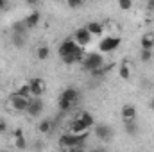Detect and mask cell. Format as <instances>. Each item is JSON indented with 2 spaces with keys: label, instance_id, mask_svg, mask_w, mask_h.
Here are the masks:
<instances>
[{
  "label": "cell",
  "instance_id": "1",
  "mask_svg": "<svg viewBox=\"0 0 154 152\" xmlns=\"http://www.w3.org/2000/svg\"><path fill=\"white\" fill-rule=\"evenodd\" d=\"M81 65H82V68H84L86 72H90V70L99 68V66H102V65H104V56H102V54H99V52H88V54L82 57Z\"/></svg>",
  "mask_w": 154,
  "mask_h": 152
},
{
  "label": "cell",
  "instance_id": "2",
  "mask_svg": "<svg viewBox=\"0 0 154 152\" xmlns=\"http://www.w3.org/2000/svg\"><path fill=\"white\" fill-rule=\"evenodd\" d=\"M29 100H31V99H23V97H20L18 93H13L11 99H9V102H11V106H13V109H14L16 113H27Z\"/></svg>",
  "mask_w": 154,
  "mask_h": 152
},
{
  "label": "cell",
  "instance_id": "3",
  "mask_svg": "<svg viewBox=\"0 0 154 152\" xmlns=\"http://www.w3.org/2000/svg\"><path fill=\"white\" fill-rule=\"evenodd\" d=\"M120 43H122L120 38H116V36H108V38H104L99 43V50H100V52H115L116 48L120 47Z\"/></svg>",
  "mask_w": 154,
  "mask_h": 152
},
{
  "label": "cell",
  "instance_id": "4",
  "mask_svg": "<svg viewBox=\"0 0 154 152\" xmlns=\"http://www.w3.org/2000/svg\"><path fill=\"white\" fill-rule=\"evenodd\" d=\"M86 56V50H84V47H81V45H77V48L72 52V54H68V56H65V57H61V61L65 63V65H75V63H81L82 61V57Z\"/></svg>",
  "mask_w": 154,
  "mask_h": 152
},
{
  "label": "cell",
  "instance_id": "5",
  "mask_svg": "<svg viewBox=\"0 0 154 152\" xmlns=\"http://www.w3.org/2000/svg\"><path fill=\"white\" fill-rule=\"evenodd\" d=\"M93 132H95V138H99L100 141H109L113 138V129L109 125H106V123L95 125V131Z\"/></svg>",
  "mask_w": 154,
  "mask_h": 152
},
{
  "label": "cell",
  "instance_id": "6",
  "mask_svg": "<svg viewBox=\"0 0 154 152\" xmlns=\"http://www.w3.org/2000/svg\"><path fill=\"white\" fill-rule=\"evenodd\" d=\"M41 113H43V100H41L39 97H31L29 108H27V114L32 116V118H36V116H39Z\"/></svg>",
  "mask_w": 154,
  "mask_h": 152
},
{
  "label": "cell",
  "instance_id": "7",
  "mask_svg": "<svg viewBox=\"0 0 154 152\" xmlns=\"http://www.w3.org/2000/svg\"><path fill=\"white\" fill-rule=\"evenodd\" d=\"M29 86H31L32 97H41L43 91H45V88H47V84H45V81H43L41 77H32V79H29Z\"/></svg>",
  "mask_w": 154,
  "mask_h": 152
},
{
  "label": "cell",
  "instance_id": "8",
  "mask_svg": "<svg viewBox=\"0 0 154 152\" xmlns=\"http://www.w3.org/2000/svg\"><path fill=\"white\" fill-rule=\"evenodd\" d=\"M74 39L77 41V45L86 47V45L91 41V34H90V31H88L86 27H79L75 32H74Z\"/></svg>",
  "mask_w": 154,
  "mask_h": 152
},
{
  "label": "cell",
  "instance_id": "9",
  "mask_svg": "<svg viewBox=\"0 0 154 152\" xmlns=\"http://www.w3.org/2000/svg\"><path fill=\"white\" fill-rule=\"evenodd\" d=\"M75 48H77V41L75 39H65V41L57 47V54H59V57H65V56L72 54Z\"/></svg>",
  "mask_w": 154,
  "mask_h": 152
},
{
  "label": "cell",
  "instance_id": "10",
  "mask_svg": "<svg viewBox=\"0 0 154 152\" xmlns=\"http://www.w3.org/2000/svg\"><path fill=\"white\" fill-rule=\"evenodd\" d=\"M120 116H122L124 122H127V120H136L138 111H136V108H134L133 104H124L122 109H120Z\"/></svg>",
  "mask_w": 154,
  "mask_h": 152
},
{
  "label": "cell",
  "instance_id": "11",
  "mask_svg": "<svg viewBox=\"0 0 154 152\" xmlns=\"http://www.w3.org/2000/svg\"><path fill=\"white\" fill-rule=\"evenodd\" d=\"M39 20H41V13L34 9V11H32V13H31L23 22H25V27H27V29H34V27L39 23Z\"/></svg>",
  "mask_w": 154,
  "mask_h": 152
},
{
  "label": "cell",
  "instance_id": "12",
  "mask_svg": "<svg viewBox=\"0 0 154 152\" xmlns=\"http://www.w3.org/2000/svg\"><path fill=\"white\" fill-rule=\"evenodd\" d=\"M140 47L152 50L154 48V32H145V34L140 38Z\"/></svg>",
  "mask_w": 154,
  "mask_h": 152
},
{
  "label": "cell",
  "instance_id": "13",
  "mask_svg": "<svg viewBox=\"0 0 154 152\" xmlns=\"http://www.w3.org/2000/svg\"><path fill=\"white\" fill-rule=\"evenodd\" d=\"M61 97L63 99H66V100H70V102H74L75 104L77 100H79V91H77L75 88H65L63 91H61Z\"/></svg>",
  "mask_w": 154,
  "mask_h": 152
},
{
  "label": "cell",
  "instance_id": "14",
  "mask_svg": "<svg viewBox=\"0 0 154 152\" xmlns=\"http://www.w3.org/2000/svg\"><path fill=\"white\" fill-rule=\"evenodd\" d=\"M70 131H72V132H75V134H79V132H84V131H88V125H86V123H84V122H82L79 116H77L75 120L70 123Z\"/></svg>",
  "mask_w": 154,
  "mask_h": 152
},
{
  "label": "cell",
  "instance_id": "15",
  "mask_svg": "<svg viewBox=\"0 0 154 152\" xmlns=\"http://www.w3.org/2000/svg\"><path fill=\"white\" fill-rule=\"evenodd\" d=\"M14 145L18 147V149H25L27 147V141H25V136H23V131L18 127V129H14Z\"/></svg>",
  "mask_w": 154,
  "mask_h": 152
},
{
  "label": "cell",
  "instance_id": "16",
  "mask_svg": "<svg viewBox=\"0 0 154 152\" xmlns=\"http://www.w3.org/2000/svg\"><path fill=\"white\" fill-rule=\"evenodd\" d=\"M38 131L41 134H50L54 131V122L52 120H41L38 123Z\"/></svg>",
  "mask_w": 154,
  "mask_h": 152
},
{
  "label": "cell",
  "instance_id": "17",
  "mask_svg": "<svg viewBox=\"0 0 154 152\" xmlns=\"http://www.w3.org/2000/svg\"><path fill=\"white\" fill-rule=\"evenodd\" d=\"M124 131H125L129 136H136V134H138L136 120H127V122H124Z\"/></svg>",
  "mask_w": 154,
  "mask_h": 152
},
{
  "label": "cell",
  "instance_id": "18",
  "mask_svg": "<svg viewBox=\"0 0 154 152\" xmlns=\"http://www.w3.org/2000/svg\"><path fill=\"white\" fill-rule=\"evenodd\" d=\"M86 29L90 31L91 36H100V34H102V23H99V22H90V23H86Z\"/></svg>",
  "mask_w": 154,
  "mask_h": 152
},
{
  "label": "cell",
  "instance_id": "19",
  "mask_svg": "<svg viewBox=\"0 0 154 152\" xmlns=\"http://www.w3.org/2000/svg\"><path fill=\"white\" fill-rule=\"evenodd\" d=\"M48 56H50V48H48L47 45H41V47H38V50H36V57H38L39 61L48 59Z\"/></svg>",
  "mask_w": 154,
  "mask_h": 152
},
{
  "label": "cell",
  "instance_id": "20",
  "mask_svg": "<svg viewBox=\"0 0 154 152\" xmlns=\"http://www.w3.org/2000/svg\"><path fill=\"white\" fill-rule=\"evenodd\" d=\"M57 106H59L61 111H70V109L74 108V102H70V100H66V99H63V97L59 95V99H57Z\"/></svg>",
  "mask_w": 154,
  "mask_h": 152
},
{
  "label": "cell",
  "instance_id": "21",
  "mask_svg": "<svg viewBox=\"0 0 154 152\" xmlns=\"http://www.w3.org/2000/svg\"><path fill=\"white\" fill-rule=\"evenodd\" d=\"M16 93H18L20 97H23V99H31V97H32V93H31V86H29V82H25L23 86H20Z\"/></svg>",
  "mask_w": 154,
  "mask_h": 152
},
{
  "label": "cell",
  "instance_id": "22",
  "mask_svg": "<svg viewBox=\"0 0 154 152\" xmlns=\"http://www.w3.org/2000/svg\"><path fill=\"white\" fill-rule=\"evenodd\" d=\"M79 118H81V120H82V122H84L88 127H91V125L95 123V118H93V114L88 113V111H82V113L79 114Z\"/></svg>",
  "mask_w": 154,
  "mask_h": 152
},
{
  "label": "cell",
  "instance_id": "23",
  "mask_svg": "<svg viewBox=\"0 0 154 152\" xmlns=\"http://www.w3.org/2000/svg\"><path fill=\"white\" fill-rule=\"evenodd\" d=\"M151 59H152V50L142 48V50H140V61H142V63H149Z\"/></svg>",
  "mask_w": 154,
  "mask_h": 152
},
{
  "label": "cell",
  "instance_id": "24",
  "mask_svg": "<svg viewBox=\"0 0 154 152\" xmlns=\"http://www.w3.org/2000/svg\"><path fill=\"white\" fill-rule=\"evenodd\" d=\"M118 74H120V77H122L124 81H129L131 72H129V66H127V63H122V65H120V68H118Z\"/></svg>",
  "mask_w": 154,
  "mask_h": 152
},
{
  "label": "cell",
  "instance_id": "25",
  "mask_svg": "<svg viewBox=\"0 0 154 152\" xmlns=\"http://www.w3.org/2000/svg\"><path fill=\"white\" fill-rule=\"evenodd\" d=\"M25 36H23V34H20V32H14V36H13V43H14V47H20V48H22V47H23V45H25Z\"/></svg>",
  "mask_w": 154,
  "mask_h": 152
},
{
  "label": "cell",
  "instance_id": "26",
  "mask_svg": "<svg viewBox=\"0 0 154 152\" xmlns=\"http://www.w3.org/2000/svg\"><path fill=\"white\" fill-rule=\"evenodd\" d=\"M118 7L122 11H129L133 7V0H118Z\"/></svg>",
  "mask_w": 154,
  "mask_h": 152
},
{
  "label": "cell",
  "instance_id": "27",
  "mask_svg": "<svg viewBox=\"0 0 154 152\" xmlns=\"http://www.w3.org/2000/svg\"><path fill=\"white\" fill-rule=\"evenodd\" d=\"M66 4H68L70 9H79V7L84 4V0H66Z\"/></svg>",
  "mask_w": 154,
  "mask_h": 152
},
{
  "label": "cell",
  "instance_id": "28",
  "mask_svg": "<svg viewBox=\"0 0 154 152\" xmlns=\"http://www.w3.org/2000/svg\"><path fill=\"white\" fill-rule=\"evenodd\" d=\"M5 131H7V123H5V120L0 118V134H4Z\"/></svg>",
  "mask_w": 154,
  "mask_h": 152
},
{
  "label": "cell",
  "instance_id": "29",
  "mask_svg": "<svg viewBox=\"0 0 154 152\" xmlns=\"http://www.w3.org/2000/svg\"><path fill=\"white\" fill-rule=\"evenodd\" d=\"M147 11L154 13V0H147Z\"/></svg>",
  "mask_w": 154,
  "mask_h": 152
},
{
  "label": "cell",
  "instance_id": "30",
  "mask_svg": "<svg viewBox=\"0 0 154 152\" xmlns=\"http://www.w3.org/2000/svg\"><path fill=\"white\" fill-rule=\"evenodd\" d=\"M25 4H27V5H32V7H34V5L38 4V0H25Z\"/></svg>",
  "mask_w": 154,
  "mask_h": 152
},
{
  "label": "cell",
  "instance_id": "31",
  "mask_svg": "<svg viewBox=\"0 0 154 152\" xmlns=\"http://www.w3.org/2000/svg\"><path fill=\"white\" fill-rule=\"evenodd\" d=\"M5 4H7V0H0V9H4V7H5Z\"/></svg>",
  "mask_w": 154,
  "mask_h": 152
},
{
  "label": "cell",
  "instance_id": "32",
  "mask_svg": "<svg viewBox=\"0 0 154 152\" xmlns=\"http://www.w3.org/2000/svg\"><path fill=\"white\" fill-rule=\"evenodd\" d=\"M151 108L154 109V97H152V100H151Z\"/></svg>",
  "mask_w": 154,
  "mask_h": 152
}]
</instances>
